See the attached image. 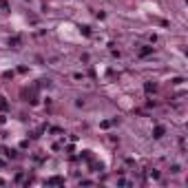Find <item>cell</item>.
I'll return each mask as SVG.
<instances>
[{"label": "cell", "instance_id": "4", "mask_svg": "<svg viewBox=\"0 0 188 188\" xmlns=\"http://www.w3.org/2000/svg\"><path fill=\"white\" fill-rule=\"evenodd\" d=\"M49 184H62L60 177H53V179H49Z\"/></svg>", "mask_w": 188, "mask_h": 188}, {"label": "cell", "instance_id": "2", "mask_svg": "<svg viewBox=\"0 0 188 188\" xmlns=\"http://www.w3.org/2000/svg\"><path fill=\"white\" fill-rule=\"evenodd\" d=\"M164 135V126H157L155 128V137H162Z\"/></svg>", "mask_w": 188, "mask_h": 188}, {"label": "cell", "instance_id": "3", "mask_svg": "<svg viewBox=\"0 0 188 188\" xmlns=\"http://www.w3.org/2000/svg\"><path fill=\"white\" fill-rule=\"evenodd\" d=\"M151 91H155V84H151V82H148V84H146V93H151Z\"/></svg>", "mask_w": 188, "mask_h": 188}, {"label": "cell", "instance_id": "5", "mask_svg": "<svg viewBox=\"0 0 188 188\" xmlns=\"http://www.w3.org/2000/svg\"><path fill=\"white\" fill-rule=\"evenodd\" d=\"M0 109H7V102H5V97H0Z\"/></svg>", "mask_w": 188, "mask_h": 188}, {"label": "cell", "instance_id": "1", "mask_svg": "<svg viewBox=\"0 0 188 188\" xmlns=\"http://www.w3.org/2000/svg\"><path fill=\"white\" fill-rule=\"evenodd\" d=\"M153 51V47H144V49H142V51H139V55H148V53Z\"/></svg>", "mask_w": 188, "mask_h": 188}]
</instances>
